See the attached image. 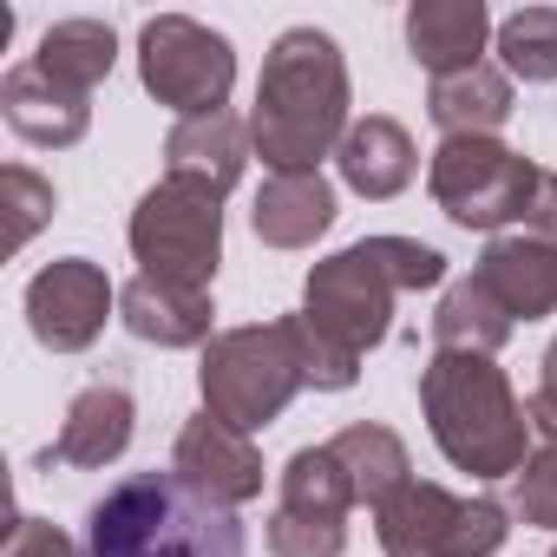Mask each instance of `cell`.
<instances>
[{"instance_id": "6da1fadb", "label": "cell", "mask_w": 557, "mask_h": 557, "mask_svg": "<svg viewBox=\"0 0 557 557\" xmlns=\"http://www.w3.org/2000/svg\"><path fill=\"white\" fill-rule=\"evenodd\" d=\"M348 138V60L322 27H289L269 47L249 112V145L269 177L315 171Z\"/></svg>"}, {"instance_id": "7a4b0ae2", "label": "cell", "mask_w": 557, "mask_h": 557, "mask_svg": "<svg viewBox=\"0 0 557 557\" xmlns=\"http://www.w3.org/2000/svg\"><path fill=\"white\" fill-rule=\"evenodd\" d=\"M420 413L433 426V446L472 479H518V466L531 459V413L492 355L433 348V361L420 368Z\"/></svg>"}, {"instance_id": "3957f363", "label": "cell", "mask_w": 557, "mask_h": 557, "mask_svg": "<svg viewBox=\"0 0 557 557\" xmlns=\"http://www.w3.org/2000/svg\"><path fill=\"white\" fill-rule=\"evenodd\" d=\"M86 557H249L236 511L197 498L177 472H132L86 511Z\"/></svg>"}, {"instance_id": "277c9868", "label": "cell", "mask_w": 557, "mask_h": 557, "mask_svg": "<svg viewBox=\"0 0 557 557\" xmlns=\"http://www.w3.org/2000/svg\"><path fill=\"white\" fill-rule=\"evenodd\" d=\"M433 283H446V256L440 249H426L413 236H368V243H348L342 256L309 269L302 315L329 342H342L348 355H368L394 329V296L433 289Z\"/></svg>"}, {"instance_id": "5b68a950", "label": "cell", "mask_w": 557, "mask_h": 557, "mask_svg": "<svg viewBox=\"0 0 557 557\" xmlns=\"http://www.w3.org/2000/svg\"><path fill=\"white\" fill-rule=\"evenodd\" d=\"M203 387V413L236 426V433H262L269 420H283V407L309 387L302 381V348H296V322H249V329H223L203 348L197 368Z\"/></svg>"}, {"instance_id": "8992f818", "label": "cell", "mask_w": 557, "mask_h": 557, "mask_svg": "<svg viewBox=\"0 0 557 557\" xmlns=\"http://www.w3.org/2000/svg\"><path fill=\"white\" fill-rule=\"evenodd\" d=\"M132 256L145 262L138 275L184 289H210L223 262V197L184 177H164L138 197L132 210Z\"/></svg>"}, {"instance_id": "52a82bcc", "label": "cell", "mask_w": 557, "mask_h": 557, "mask_svg": "<svg viewBox=\"0 0 557 557\" xmlns=\"http://www.w3.org/2000/svg\"><path fill=\"white\" fill-rule=\"evenodd\" d=\"M374 537L387 557H492L511 537V511L498 498H459L433 479H407L374 505Z\"/></svg>"}, {"instance_id": "ba28073f", "label": "cell", "mask_w": 557, "mask_h": 557, "mask_svg": "<svg viewBox=\"0 0 557 557\" xmlns=\"http://www.w3.org/2000/svg\"><path fill=\"white\" fill-rule=\"evenodd\" d=\"M138 79L177 119H210L236 86V53L216 27L190 14H158L138 27Z\"/></svg>"}, {"instance_id": "9c48e42d", "label": "cell", "mask_w": 557, "mask_h": 557, "mask_svg": "<svg viewBox=\"0 0 557 557\" xmlns=\"http://www.w3.org/2000/svg\"><path fill=\"white\" fill-rule=\"evenodd\" d=\"M537 184V164L498 138H446L426 164V190L433 203L459 223V230H505L524 216Z\"/></svg>"}, {"instance_id": "30bf717a", "label": "cell", "mask_w": 557, "mask_h": 557, "mask_svg": "<svg viewBox=\"0 0 557 557\" xmlns=\"http://www.w3.org/2000/svg\"><path fill=\"white\" fill-rule=\"evenodd\" d=\"M119 309L112 275L86 256H60L27 283V329L53 355H86L106 335V315Z\"/></svg>"}, {"instance_id": "8fae6325", "label": "cell", "mask_w": 557, "mask_h": 557, "mask_svg": "<svg viewBox=\"0 0 557 557\" xmlns=\"http://www.w3.org/2000/svg\"><path fill=\"white\" fill-rule=\"evenodd\" d=\"M171 472H177L197 498H210V505H223V511L262 498V453L249 446V433H236V426H223V420H210V413H197V420L177 433Z\"/></svg>"}, {"instance_id": "7c38bea8", "label": "cell", "mask_w": 557, "mask_h": 557, "mask_svg": "<svg viewBox=\"0 0 557 557\" xmlns=\"http://www.w3.org/2000/svg\"><path fill=\"white\" fill-rule=\"evenodd\" d=\"M132 433H138V400L119 387V381H92V387H79L73 394V407H66V420H60V440L47 446V472L53 466H79V472H99V466H112L125 446H132Z\"/></svg>"}, {"instance_id": "4fadbf2b", "label": "cell", "mask_w": 557, "mask_h": 557, "mask_svg": "<svg viewBox=\"0 0 557 557\" xmlns=\"http://www.w3.org/2000/svg\"><path fill=\"white\" fill-rule=\"evenodd\" d=\"M479 283L511 309V322H537V315H557V243H537L524 230H505L485 243L479 256Z\"/></svg>"}, {"instance_id": "5bb4252c", "label": "cell", "mask_w": 557, "mask_h": 557, "mask_svg": "<svg viewBox=\"0 0 557 557\" xmlns=\"http://www.w3.org/2000/svg\"><path fill=\"white\" fill-rule=\"evenodd\" d=\"M210 289H184V283H158V275H132L119 289V322L151 342V348H210Z\"/></svg>"}, {"instance_id": "9a60e30c", "label": "cell", "mask_w": 557, "mask_h": 557, "mask_svg": "<svg viewBox=\"0 0 557 557\" xmlns=\"http://www.w3.org/2000/svg\"><path fill=\"white\" fill-rule=\"evenodd\" d=\"M492 34L498 27L485 14V0H413V8H407V53L433 79H453V73L479 66Z\"/></svg>"}, {"instance_id": "2e32d148", "label": "cell", "mask_w": 557, "mask_h": 557, "mask_svg": "<svg viewBox=\"0 0 557 557\" xmlns=\"http://www.w3.org/2000/svg\"><path fill=\"white\" fill-rule=\"evenodd\" d=\"M335 164H342V184H348V190H361L368 203H387V197H400V190L413 184L420 151H413V138H407V125H400V119L368 112V119H355V125H348V138H342Z\"/></svg>"}, {"instance_id": "e0dca14e", "label": "cell", "mask_w": 557, "mask_h": 557, "mask_svg": "<svg viewBox=\"0 0 557 557\" xmlns=\"http://www.w3.org/2000/svg\"><path fill=\"white\" fill-rule=\"evenodd\" d=\"M249 164V125L236 112H210V119H177L164 138V177L203 184V190H230Z\"/></svg>"}, {"instance_id": "ac0fdd59", "label": "cell", "mask_w": 557, "mask_h": 557, "mask_svg": "<svg viewBox=\"0 0 557 557\" xmlns=\"http://www.w3.org/2000/svg\"><path fill=\"white\" fill-rule=\"evenodd\" d=\"M0 112H8V125H14L27 145H53V151L79 145V138H86V125H92V99H79V92L53 86L34 60H27V66H14L8 79H0Z\"/></svg>"}, {"instance_id": "d6986e66", "label": "cell", "mask_w": 557, "mask_h": 557, "mask_svg": "<svg viewBox=\"0 0 557 557\" xmlns=\"http://www.w3.org/2000/svg\"><path fill=\"white\" fill-rule=\"evenodd\" d=\"M256 236L269 249H309L315 236H329L335 223V184L322 171H289V177H269L256 190V210H249Z\"/></svg>"}, {"instance_id": "ffe728a7", "label": "cell", "mask_w": 557, "mask_h": 557, "mask_svg": "<svg viewBox=\"0 0 557 557\" xmlns=\"http://www.w3.org/2000/svg\"><path fill=\"white\" fill-rule=\"evenodd\" d=\"M426 119L446 132V138H498V125L511 119V73L479 60L453 79H433L426 92Z\"/></svg>"}, {"instance_id": "44dd1931", "label": "cell", "mask_w": 557, "mask_h": 557, "mask_svg": "<svg viewBox=\"0 0 557 557\" xmlns=\"http://www.w3.org/2000/svg\"><path fill=\"white\" fill-rule=\"evenodd\" d=\"M511 342V309L479 283V275H466V283H453L433 309V348L446 355H498Z\"/></svg>"}, {"instance_id": "7402d4cb", "label": "cell", "mask_w": 557, "mask_h": 557, "mask_svg": "<svg viewBox=\"0 0 557 557\" xmlns=\"http://www.w3.org/2000/svg\"><path fill=\"white\" fill-rule=\"evenodd\" d=\"M112 60H119V34L106 21H86V14L79 21H53L47 40H40V53H34V66L53 86L79 92V99H92V86L112 73Z\"/></svg>"}, {"instance_id": "603a6c76", "label": "cell", "mask_w": 557, "mask_h": 557, "mask_svg": "<svg viewBox=\"0 0 557 557\" xmlns=\"http://www.w3.org/2000/svg\"><path fill=\"white\" fill-rule=\"evenodd\" d=\"M329 453L348 466V479H355V498H361V505H381V498H394V492L413 479L400 433H394V426H374V420L342 426V433L329 440Z\"/></svg>"}, {"instance_id": "cb8c5ba5", "label": "cell", "mask_w": 557, "mask_h": 557, "mask_svg": "<svg viewBox=\"0 0 557 557\" xmlns=\"http://www.w3.org/2000/svg\"><path fill=\"white\" fill-rule=\"evenodd\" d=\"M524 413H531V459L511 479V505H518L524 524L557 531V407L544 394H531Z\"/></svg>"}, {"instance_id": "d4e9b609", "label": "cell", "mask_w": 557, "mask_h": 557, "mask_svg": "<svg viewBox=\"0 0 557 557\" xmlns=\"http://www.w3.org/2000/svg\"><path fill=\"white\" fill-rule=\"evenodd\" d=\"M283 505H289V511L348 518L361 498H355V479H348V466H342L329 446H302V453H289V466H283Z\"/></svg>"}, {"instance_id": "484cf974", "label": "cell", "mask_w": 557, "mask_h": 557, "mask_svg": "<svg viewBox=\"0 0 557 557\" xmlns=\"http://www.w3.org/2000/svg\"><path fill=\"white\" fill-rule=\"evenodd\" d=\"M492 40H498V60H505L511 79H524V86L557 79V8H518V14H505Z\"/></svg>"}, {"instance_id": "4316f807", "label": "cell", "mask_w": 557, "mask_h": 557, "mask_svg": "<svg viewBox=\"0 0 557 557\" xmlns=\"http://www.w3.org/2000/svg\"><path fill=\"white\" fill-rule=\"evenodd\" d=\"M269 557H342L348 550V518H322V511H269Z\"/></svg>"}, {"instance_id": "83f0119b", "label": "cell", "mask_w": 557, "mask_h": 557, "mask_svg": "<svg viewBox=\"0 0 557 557\" xmlns=\"http://www.w3.org/2000/svg\"><path fill=\"white\" fill-rule=\"evenodd\" d=\"M0 197H8V249H27V243L40 236V223L60 210L53 184H47L40 171H27V164H8V171H0Z\"/></svg>"}, {"instance_id": "f1b7e54d", "label": "cell", "mask_w": 557, "mask_h": 557, "mask_svg": "<svg viewBox=\"0 0 557 557\" xmlns=\"http://www.w3.org/2000/svg\"><path fill=\"white\" fill-rule=\"evenodd\" d=\"M289 322H296V348H302V381L315 394H342V387L361 381V355H348L342 342H329L309 315H289Z\"/></svg>"}, {"instance_id": "f546056e", "label": "cell", "mask_w": 557, "mask_h": 557, "mask_svg": "<svg viewBox=\"0 0 557 557\" xmlns=\"http://www.w3.org/2000/svg\"><path fill=\"white\" fill-rule=\"evenodd\" d=\"M8 557H86L60 524H47V518H34V511H21L14 518V531H8Z\"/></svg>"}, {"instance_id": "4dcf8cb0", "label": "cell", "mask_w": 557, "mask_h": 557, "mask_svg": "<svg viewBox=\"0 0 557 557\" xmlns=\"http://www.w3.org/2000/svg\"><path fill=\"white\" fill-rule=\"evenodd\" d=\"M518 230H524V236H537V243H557V171H537V184H531V203H524Z\"/></svg>"}, {"instance_id": "1f68e13d", "label": "cell", "mask_w": 557, "mask_h": 557, "mask_svg": "<svg viewBox=\"0 0 557 557\" xmlns=\"http://www.w3.org/2000/svg\"><path fill=\"white\" fill-rule=\"evenodd\" d=\"M537 394H544V400L557 407V342L544 348V381H537Z\"/></svg>"}, {"instance_id": "d6a6232c", "label": "cell", "mask_w": 557, "mask_h": 557, "mask_svg": "<svg viewBox=\"0 0 557 557\" xmlns=\"http://www.w3.org/2000/svg\"><path fill=\"white\" fill-rule=\"evenodd\" d=\"M550 557H557V550H550Z\"/></svg>"}]
</instances>
